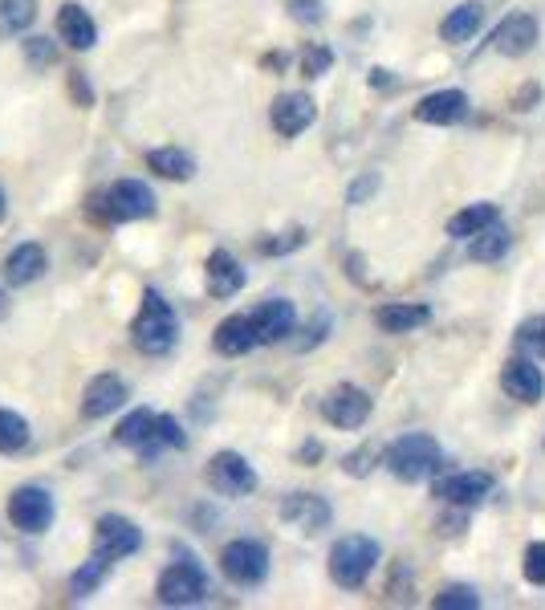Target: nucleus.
Masks as SVG:
<instances>
[{"label": "nucleus", "mask_w": 545, "mask_h": 610, "mask_svg": "<svg viewBox=\"0 0 545 610\" xmlns=\"http://www.w3.org/2000/svg\"><path fill=\"white\" fill-rule=\"evenodd\" d=\"M37 21V0H0V33L21 37Z\"/></svg>", "instance_id": "nucleus-31"}, {"label": "nucleus", "mask_w": 545, "mask_h": 610, "mask_svg": "<svg viewBox=\"0 0 545 610\" xmlns=\"http://www.w3.org/2000/svg\"><path fill=\"white\" fill-rule=\"evenodd\" d=\"M533 45H537V16L533 13H509L492 28V49L501 57H525Z\"/></svg>", "instance_id": "nucleus-16"}, {"label": "nucleus", "mask_w": 545, "mask_h": 610, "mask_svg": "<svg viewBox=\"0 0 545 610\" xmlns=\"http://www.w3.org/2000/svg\"><path fill=\"white\" fill-rule=\"evenodd\" d=\"M379 541L367 538V533H346L331 545V578L334 586H343V590H362L367 578H371L374 569H379Z\"/></svg>", "instance_id": "nucleus-4"}, {"label": "nucleus", "mask_w": 545, "mask_h": 610, "mask_svg": "<svg viewBox=\"0 0 545 610\" xmlns=\"http://www.w3.org/2000/svg\"><path fill=\"white\" fill-rule=\"evenodd\" d=\"M492 488H497L492 472L473 469V472H452V476H440V481L431 484V497L452 505V509H476V505H485V500L492 497Z\"/></svg>", "instance_id": "nucleus-9"}, {"label": "nucleus", "mask_w": 545, "mask_h": 610, "mask_svg": "<svg viewBox=\"0 0 545 610\" xmlns=\"http://www.w3.org/2000/svg\"><path fill=\"white\" fill-rule=\"evenodd\" d=\"M33 440L30 431V419L16 412H4L0 407V456H13V452H25Z\"/></svg>", "instance_id": "nucleus-30"}, {"label": "nucleus", "mask_w": 545, "mask_h": 610, "mask_svg": "<svg viewBox=\"0 0 545 610\" xmlns=\"http://www.w3.org/2000/svg\"><path fill=\"white\" fill-rule=\"evenodd\" d=\"M416 118L428 127H456L468 118V94L464 90H436L416 102Z\"/></svg>", "instance_id": "nucleus-17"}, {"label": "nucleus", "mask_w": 545, "mask_h": 610, "mask_svg": "<svg viewBox=\"0 0 545 610\" xmlns=\"http://www.w3.org/2000/svg\"><path fill=\"white\" fill-rule=\"evenodd\" d=\"M281 521L293 529H302V533H322V529H331L334 521V509L326 497H317V493H289L281 500Z\"/></svg>", "instance_id": "nucleus-14"}, {"label": "nucleus", "mask_w": 545, "mask_h": 610, "mask_svg": "<svg viewBox=\"0 0 545 610\" xmlns=\"http://www.w3.org/2000/svg\"><path fill=\"white\" fill-rule=\"evenodd\" d=\"M139 550H143V529L135 526L130 517H123V513L98 517V526H94V554L123 562V557L139 554Z\"/></svg>", "instance_id": "nucleus-11"}, {"label": "nucleus", "mask_w": 545, "mask_h": 610, "mask_svg": "<svg viewBox=\"0 0 545 610\" xmlns=\"http://www.w3.org/2000/svg\"><path fill=\"white\" fill-rule=\"evenodd\" d=\"M521 574L530 586H545V541H533L530 550L521 554Z\"/></svg>", "instance_id": "nucleus-40"}, {"label": "nucleus", "mask_w": 545, "mask_h": 610, "mask_svg": "<svg viewBox=\"0 0 545 610\" xmlns=\"http://www.w3.org/2000/svg\"><path fill=\"white\" fill-rule=\"evenodd\" d=\"M0 216H4V192H0Z\"/></svg>", "instance_id": "nucleus-49"}, {"label": "nucleus", "mask_w": 545, "mask_h": 610, "mask_svg": "<svg viewBox=\"0 0 545 610\" xmlns=\"http://www.w3.org/2000/svg\"><path fill=\"white\" fill-rule=\"evenodd\" d=\"M147 168L155 171L159 180L187 184V180L196 175V159L187 156L184 147H155V151H147Z\"/></svg>", "instance_id": "nucleus-27"}, {"label": "nucleus", "mask_w": 545, "mask_h": 610, "mask_svg": "<svg viewBox=\"0 0 545 610\" xmlns=\"http://www.w3.org/2000/svg\"><path fill=\"white\" fill-rule=\"evenodd\" d=\"M4 313H9V294L0 289V318H4Z\"/></svg>", "instance_id": "nucleus-48"}, {"label": "nucleus", "mask_w": 545, "mask_h": 610, "mask_svg": "<svg viewBox=\"0 0 545 610\" xmlns=\"http://www.w3.org/2000/svg\"><path fill=\"white\" fill-rule=\"evenodd\" d=\"M111 557H102V554H90V562H82L78 566V574L70 578V590H73V598H90L94 590H98L106 578H111Z\"/></svg>", "instance_id": "nucleus-29"}, {"label": "nucleus", "mask_w": 545, "mask_h": 610, "mask_svg": "<svg viewBox=\"0 0 545 610\" xmlns=\"http://www.w3.org/2000/svg\"><path fill=\"white\" fill-rule=\"evenodd\" d=\"M253 326H257L260 346H272V342H286L293 330H298V310L289 298H269L260 301L253 310Z\"/></svg>", "instance_id": "nucleus-15"}, {"label": "nucleus", "mask_w": 545, "mask_h": 610, "mask_svg": "<svg viewBox=\"0 0 545 610\" xmlns=\"http://www.w3.org/2000/svg\"><path fill=\"white\" fill-rule=\"evenodd\" d=\"M383 464H387V472L395 481L419 484V481H431L436 472L444 469V448L428 431H407V436H399L383 452Z\"/></svg>", "instance_id": "nucleus-3"}, {"label": "nucleus", "mask_w": 545, "mask_h": 610, "mask_svg": "<svg viewBox=\"0 0 545 610\" xmlns=\"http://www.w3.org/2000/svg\"><path fill=\"white\" fill-rule=\"evenodd\" d=\"M130 342H135V350H143L151 358H163L175 350V342H179V318H175L172 301L163 298L159 289H147L143 301H139L135 326H130Z\"/></svg>", "instance_id": "nucleus-1"}, {"label": "nucleus", "mask_w": 545, "mask_h": 610, "mask_svg": "<svg viewBox=\"0 0 545 610\" xmlns=\"http://www.w3.org/2000/svg\"><path fill=\"white\" fill-rule=\"evenodd\" d=\"M305 241H310V237H305V228H289V232H281V237H269V241H260L257 249L265 256H286V253H293V249H302Z\"/></svg>", "instance_id": "nucleus-39"}, {"label": "nucleus", "mask_w": 545, "mask_h": 610, "mask_svg": "<svg viewBox=\"0 0 545 610\" xmlns=\"http://www.w3.org/2000/svg\"><path fill=\"white\" fill-rule=\"evenodd\" d=\"M21 49H25L30 70H49V66H58V45L45 42V37H25V42H21Z\"/></svg>", "instance_id": "nucleus-35"}, {"label": "nucleus", "mask_w": 545, "mask_h": 610, "mask_svg": "<svg viewBox=\"0 0 545 610\" xmlns=\"http://www.w3.org/2000/svg\"><path fill=\"white\" fill-rule=\"evenodd\" d=\"M374 412V399L355 383L334 387L331 395L322 399V419L331 427H343V431H359Z\"/></svg>", "instance_id": "nucleus-10"}, {"label": "nucleus", "mask_w": 545, "mask_h": 610, "mask_svg": "<svg viewBox=\"0 0 545 610\" xmlns=\"http://www.w3.org/2000/svg\"><path fill=\"white\" fill-rule=\"evenodd\" d=\"M387 595H391V602H411V595H416V574L407 569V562H395V566H391Z\"/></svg>", "instance_id": "nucleus-37"}, {"label": "nucleus", "mask_w": 545, "mask_h": 610, "mask_svg": "<svg viewBox=\"0 0 545 610\" xmlns=\"http://www.w3.org/2000/svg\"><path fill=\"white\" fill-rule=\"evenodd\" d=\"M542 99V85L533 82V85H525L521 94H517V102H513V111H533V102Z\"/></svg>", "instance_id": "nucleus-45"}, {"label": "nucleus", "mask_w": 545, "mask_h": 610, "mask_svg": "<svg viewBox=\"0 0 545 610\" xmlns=\"http://www.w3.org/2000/svg\"><path fill=\"white\" fill-rule=\"evenodd\" d=\"M501 387H505V395L517 399V403H542V395H545V370L537 367V358H530V355L505 358Z\"/></svg>", "instance_id": "nucleus-13"}, {"label": "nucleus", "mask_w": 545, "mask_h": 610, "mask_svg": "<svg viewBox=\"0 0 545 610\" xmlns=\"http://www.w3.org/2000/svg\"><path fill=\"white\" fill-rule=\"evenodd\" d=\"M212 346H216V355H224V358H241V355H248L253 346H260L257 326H253V313H229V318L216 326Z\"/></svg>", "instance_id": "nucleus-20"}, {"label": "nucleus", "mask_w": 545, "mask_h": 610, "mask_svg": "<svg viewBox=\"0 0 545 610\" xmlns=\"http://www.w3.org/2000/svg\"><path fill=\"white\" fill-rule=\"evenodd\" d=\"M58 37L70 45V49L86 54V49H94V42H98V25H94V16H90L82 4L66 0L58 13Z\"/></svg>", "instance_id": "nucleus-21"}, {"label": "nucleus", "mask_w": 545, "mask_h": 610, "mask_svg": "<svg viewBox=\"0 0 545 610\" xmlns=\"http://www.w3.org/2000/svg\"><path fill=\"white\" fill-rule=\"evenodd\" d=\"M289 16L298 25H322L326 9H322V0H289Z\"/></svg>", "instance_id": "nucleus-41"}, {"label": "nucleus", "mask_w": 545, "mask_h": 610, "mask_svg": "<svg viewBox=\"0 0 545 610\" xmlns=\"http://www.w3.org/2000/svg\"><path fill=\"white\" fill-rule=\"evenodd\" d=\"M220 569L232 586H260L269 578V550L253 538H236L220 550Z\"/></svg>", "instance_id": "nucleus-6"}, {"label": "nucleus", "mask_w": 545, "mask_h": 610, "mask_svg": "<svg viewBox=\"0 0 545 610\" xmlns=\"http://www.w3.org/2000/svg\"><path fill=\"white\" fill-rule=\"evenodd\" d=\"M497 220H501V208L488 204V199H480V204L460 208V212L448 220V237H452V241H473L476 232H485V228L497 225Z\"/></svg>", "instance_id": "nucleus-25"}, {"label": "nucleus", "mask_w": 545, "mask_h": 610, "mask_svg": "<svg viewBox=\"0 0 545 610\" xmlns=\"http://www.w3.org/2000/svg\"><path fill=\"white\" fill-rule=\"evenodd\" d=\"M383 452H387V448H379V444H362V448L343 456V472L346 476H355V481H362V476H371V472L383 464Z\"/></svg>", "instance_id": "nucleus-32"}, {"label": "nucleus", "mask_w": 545, "mask_h": 610, "mask_svg": "<svg viewBox=\"0 0 545 610\" xmlns=\"http://www.w3.org/2000/svg\"><path fill=\"white\" fill-rule=\"evenodd\" d=\"M127 399H130L127 383H123L118 375H98V379H90L86 391H82V415H86V419H106V415H115Z\"/></svg>", "instance_id": "nucleus-18"}, {"label": "nucleus", "mask_w": 545, "mask_h": 610, "mask_svg": "<svg viewBox=\"0 0 545 610\" xmlns=\"http://www.w3.org/2000/svg\"><path fill=\"white\" fill-rule=\"evenodd\" d=\"M70 94L82 102V106H90V102H94V90H90V82L82 78V73H70Z\"/></svg>", "instance_id": "nucleus-44"}, {"label": "nucleus", "mask_w": 545, "mask_h": 610, "mask_svg": "<svg viewBox=\"0 0 545 610\" xmlns=\"http://www.w3.org/2000/svg\"><path fill=\"white\" fill-rule=\"evenodd\" d=\"M90 212H98L111 225L151 220L159 212V199L143 180H118V184H111L106 192H98V196L90 199Z\"/></svg>", "instance_id": "nucleus-5"}, {"label": "nucleus", "mask_w": 545, "mask_h": 610, "mask_svg": "<svg viewBox=\"0 0 545 610\" xmlns=\"http://www.w3.org/2000/svg\"><path fill=\"white\" fill-rule=\"evenodd\" d=\"M513 342H517V350H521V355H530V358H537V362H542V358H545V313H542V318L521 322Z\"/></svg>", "instance_id": "nucleus-33"}, {"label": "nucleus", "mask_w": 545, "mask_h": 610, "mask_svg": "<svg viewBox=\"0 0 545 610\" xmlns=\"http://www.w3.org/2000/svg\"><path fill=\"white\" fill-rule=\"evenodd\" d=\"M331 66H334L331 45H305L302 49V73L305 78H322V73H331Z\"/></svg>", "instance_id": "nucleus-36"}, {"label": "nucleus", "mask_w": 545, "mask_h": 610, "mask_svg": "<svg viewBox=\"0 0 545 610\" xmlns=\"http://www.w3.org/2000/svg\"><path fill=\"white\" fill-rule=\"evenodd\" d=\"M45 269H49V256L33 241L16 244L13 253L4 256V281L9 285H33L37 277H45Z\"/></svg>", "instance_id": "nucleus-22"}, {"label": "nucleus", "mask_w": 545, "mask_h": 610, "mask_svg": "<svg viewBox=\"0 0 545 610\" xmlns=\"http://www.w3.org/2000/svg\"><path fill=\"white\" fill-rule=\"evenodd\" d=\"M326 330H331V318H326V313H317V326H314V322H310V330H305L310 338L298 342V350H310V346H317V342L326 338Z\"/></svg>", "instance_id": "nucleus-42"}, {"label": "nucleus", "mask_w": 545, "mask_h": 610, "mask_svg": "<svg viewBox=\"0 0 545 610\" xmlns=\"http://www.w3.org/2000/svg\"><path fill=\"white\" fill-rule=\"evenodd\" d=\"M54 517H58V505L49 497V488H42V484H21V488H13V497H9V521L21 533H45V529L54 526Z\"/></svg>", "instance_id": "nucleus-8"}, {"label": "nucleus", "mask_w": 545, "mask_h": 610, "mask_svg": "<svg viewBox=\"0 0 545 610\" xmlns=\"http://www.w3.org/2000/svg\"><path fill=\"white\" fill-rule=\"evenodd\" d=\"M155 427H159V415L139 407V412H130L123 424L115 427V440L123 448H139V452H155Z\"/></svg>", "instance_id": "nucleus-26"}, {"label": "nucleus", "mask_w": 545, "mask_h": 610, "mask_svg": "<svg viewBox=\"0 0 545 610\" xmlns=\"http://www.w3.org/2000/svg\"><path fill=\"white\" fill-rule=\"evenodd\" d=\"M374 322H379L383 334H411V330L428 326L431 310L419 306V301H387V306L374 310Z\"/></svg>", "instance_id": "nucleus-23"}, {"label": "nucleus", "mask_w": 545, "mask_h": 610, "mask_svg": "<svg viewBox=\"0 0 545 610\" xmlns=\"http://www.w3.org/2000/svg\"><path fill=\"white\" fill-rule=\"evenodd\" d=\"M371 192H379V175H362L359 184L346 192V199H350V204H362V199L371 196Z\"/></svg>", "instance_id": "nucleus-43"}, {"label": "nucleus", "mask_w": 545, "mask_h": 610, "mask_svg": "<svg viewBox=\"0 0 545 610\" xmlns=\"http://www.w3.org/2000/svg\"><path fill=\"white\" fill-rule=\"evenodd\" d=\"M298 460H302V464H317V460H322V444H317V440H305V444H302V452H298Z\"/></svg>", "instance_id": "nucleus-46"}, {"label": "nucleus", "mask_w": 545, "mask_h": 610, "mask_svg": "<svg viewBox=\"0 0 545 610\" xmlns=\"http://www.w3.org/2000/svg\"><path fill=\"white\" fill-rule=\"evenodd\" d=\"M513 249V232H509V225H488L485 232H476L473 241H468V256L473 261H480V265H497L505 253Z\"/></svg>", "instance_id": "nucleus-28"}, {"label": "nucleus", "mask_w": 545, "mask_h": 610, "mask_svg": "<svg viewBox=\"0 0 545 610\" xmlns=\"http://www.w3.org/2000/svg\"><path fill=\"white\" fill-rule=\"evenodd\" d=\"M431 607L436 610H480V595H476V586H444L440 595L431 598Z\"/></svg>", "instance_id": "nucleus-34"}, {"label": "nucleus", "mask_w": 545, "mask_h": 610, "mask_svg": "<svg viewBox=\"0 0 545 610\" xmlns=\"http://www.w3.org/2000/svg\"><path fill=\"white\" fill-rule=\"evenodd\" d=\"M480 25H485V4H480V0H464V4H456V9L440 21V37H444L448 45H464L468 37H476V28Z\"/></svg>", "instance_id": "nucleus-24"}, {"label": "nucleus", "mask_w": 545, "mask_h": 610, "mask_svg": "<svg viewBox=\"0 0 545 610\" xmlns=\"http://www.w3.org/2000/svg\"><path fill=\"white\" fill-rule=\"evenodd\" d=\"M269 123L281 139H298V135H305L317 123V102L305 90H289L281 99H272Z\"/></svg>", "instance_id": "nucleus-12"}, {"label": "nucleus", "mask_w": 545, "mask_h": 610, "mask_svg": "<svg viewBox=\"0 0 545 610\" xmlns=\"http://www.w3.org/2000/svg\"><path fill=\"white\" fill-rule=\"evenodd\" d=\"M204 281H208V294L212 298H236L244 289V281H248V273L241 269V261L229 253V249H216L212 256H208V265H204Z\"/></svg>", "instance_id": "nucleus-19"}, {"label": "nucleus", "mask_w": 545, "mask_h": 610, "mask_svg": "<svg viewBox=\"0 0 545 610\" xmlns=\"http://www.w3.org/2000/svg\"><path fill=\"white\" fill-rule=\"evenodd\" d=\"M367 82H371V90H391V85H395V78H391V70H371V78H367Z\"/></svg>", "instance_id": "nucleus-47"}, {"label": "nucleus", "mask_w": 545, "mask_h": 610, "mask_svg": "<svg viewBox=\"0 0 545 610\" xmlns=\"http://www.w3.org/2000/svg\"><path fill=\"white\" fill-rule=\"evenodd\" d=\"M204 476H208V488L220 493V497H248V493H257V484H260L257 469H253L241 452H216L212 460H208Z\"/></svg>", "instance_id": "nucleus-7"}, {"label": "nucleus", "mask_w": 545, "mask_h": 610, "mask_svg": "<svg viewBox=\"0 0 545 610\" xmlns=\"http://www.w3.org/2000/svg\"><path fill=\"white\" fill-rule=\"evenodd\" d=\"M208 595H212V578H208L204 562L179 545L172 566L163 569L155 583L159 607H196V602H208Z\"/></svg>", "instance_id": "nucleus-2"}, {"label": "nucleus", "mask_w": 545, "mask_h": 610, "mask_svg": "<svg viewBox=\"0 0 545 610\" xmlns=\"http://www.w3.org/2000/svg\"><path fill=\"white\" fill-rule=\"evenodd\" d=\"M155 448H175V452H184V448H187L184 424H179V419H175V415H159V427H155Z\"/></svg>", "instance_id": "nucleus-38"}]
</instances>
